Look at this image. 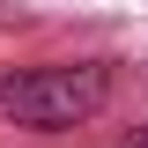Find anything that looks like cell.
<instances>
[{
  "label": "cell",
  "instance_id": "6da1fadb",
  "mask_svg": "<svg viewBox=\"0 0 148 148\" xmlns=\"http://www.w3.org/2000/svg\"><path fill=\"white\" fill-rule=\"evenodd\" d=\"M111 96L104 59H74V67H15L0 82V119L22 133H67L82 119H96Z\"/></svg>",
  "mask_w": 148,
  "mask_h": 148
},
{
  "label": "cell",
  "instance_id": "7a4b0ae2",
  "mask_svg": "<svg viewBox=\"0 0 148 148\" xmlns=\"http://www.w3.org/2000/svg\"><path fill=\"white\" fill-rule=\"evenodd\" d=\"M119 148H148V126H133V133H126V141H119Z\"/></svg>",
  "mask_w": 148,
  "mask_h": 148
}]
</instances>
